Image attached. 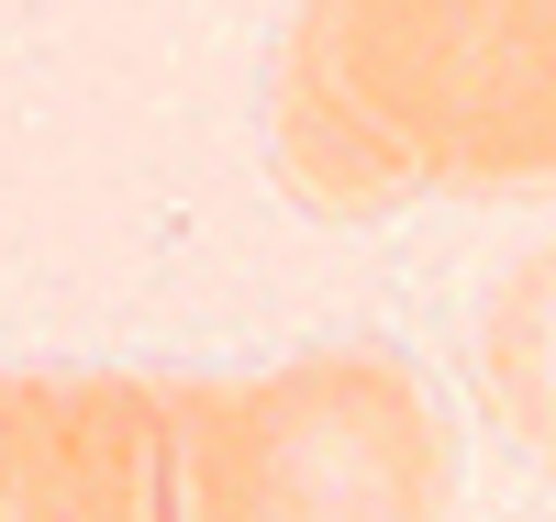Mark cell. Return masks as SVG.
<instances>
[{"label":"cell","mask_w":556,"mask_h":522,"mask_svg":"<svg viewBox=\"0 0 556 522\" xmlns=\"http://www.w3.org/2000/svg\"><path fill=\"white\" fill-rule=\"evenodd\" d=\"M278 189L312 222L556 189V0H301L267 89Z\"/></svg>","instance_id":"obj_1"},{"label":"cell","mask_w":556,"mask_h":522,"mask_svg":"<svg viewBox=\"0 0 556 522\" xmlns=\"http://www.w3.org/2000/svg\"><path fill=\"white\" fill-rule=\"evenodd\" d=\"M479 400L556 479V245H534L479 311Z\"/></svg>","instance_id":"obj_4"},{"label":"cell","mask_w":556,"mask_h":522,"mask_svg":"<svg viewBox=\"0 0 556 522\" xmlns=\"http://www.w3.org/2000/svg\"><path fill=\"white\" fill-rule=\"evenodd\" d=\"M0 522H178L167 378L0 367Z\"/></svg>","instance_id":"obj_3"},{"label":"cell","mask_w":556,"mask_h":522,"mask_svg":"<svg viewBox=\"0 0 556 522\" xmlns=\"http://www.w3.org/2000/svg\"><path fill=\"white\" fill-rule=\"evenodd\" d=\"M178 522H445L456 434L390 345H312L256 378H167Z\"/></svg>","instance_id":"obj_2"}]
</instances>
